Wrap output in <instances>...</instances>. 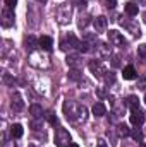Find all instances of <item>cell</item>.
I'll return each mask as SVG.
<instances>
[{
  "mask_svg": "<svg viewBox=\"0 0 146 147\" xmlns=\"http://www.w3.org/2000/svg\"><path fill=\"white\" fill-rule=\"evenodd\" d=\"M91 111H93V115H95L96 118H100V116H103V115L107 113L105 106H103L102 103H95V105H93V108H91Z\"/></svg>",
  "mask_w": 146,
  "mask_h": 147,
  "instance_id": "obj_18",
  "label": "cell"
},
{
  "mask_svg": "<svg viewBox=\"0 0 146 147\" xmlns=\"http://www.w3.org/2000/svg\"><path fill=\"white\" fill-rule=\"evenodd\" d=\"M122 24H124V28L129 29L134 36H138V38L141 36V31H139V26H138V24H132V22H122Z\"/></svg>",
  "mask_w": 146,
  "mask_h": 147,
  "instance_id": "obj_19",
  "label": "cell"
},
{
  "mask_svg": "<svg viewBox=\"0 0 146 147\" xmlns=\"http://www.w3.org/2000/svg\"><path fill=\"white\" fill-rule=\"evenodd\" d=\"M64 113H65V118L71 121H86V118H88V110L81 105L71 103V101L64 103Z\"/></svg>",
  "mask_w": 146,
  "mask_h": 147,
  "instance_id": "obj_1",
  "label": "cell"
},
{
  "mask_svg": "<svg viewBox=\"0 0 146 147\" xmlns=\"http://www.w3.org/2000/svg\"><path fill=\"white\" fill-rule=\"evenodd\" d=\"M60 48L65 51V50H67V43H65V41H62V43H60Z\"/></svg>",
  "mask_w": 146,
  "mask_h": 147,
  "instance_id": "obj_38",
  "label": "cell"
},
{
  "mask_svg": "<svg viewBox=\"0 0 146 147\" xmlns=\"http://www.w3.org/2000/svg\"><path fill=\"white\" fill-rule=\"evenodd\" d=\"M98 58H110V46L107 43H98Z\"/></svg>",
  "mask_w": 146,
  "mask_h": 147,
  "instance_id": "obj_12",
  "label": "cell"
},
{
  "mask_svg": "<svg viewBox=\"0 0 146 147\" xmlns=\"http://www.w3.org/2000/svg\"><path fill=\"white\" fill-rule=\"evenodd\" d=\"M108 41H110V45H113V46H124V45H126L124 36H122L119 31H115V29H112L108 33Z\"/></svg>",
  "mask_w": 146,
  "mask_h": 147,
  "instance_id": "obj_7",
  "label": "cell"
},
{
  "mask_svg": "<svg viewBox=\"0 0 146 147\" xmlns=\"http://www.w3.org/2000/svg\"><path fill=\"white\" fill-rule=\"evenodd\" d=\"M138 57L141 60H146V45H139L138 46Z\"/></svg>",
  "mask_w": 146,
  "mask_h": 147,
  "instance_id": "obj_28",
  "label": "cell"
},
{
  "mask_svg": "<svg viewBox=\"0 0 146 147\" xmlns=\"http://www.w3.org/2000/svg\"><path fill=\"white\" fill-rule=\"evenodd\" d=\"M88 67H89V70H91V74L95 75V77H98V79H102V77H105V74H107V70H105V67H103V63H102V60H91L89 63H88Z\"/></svg>",
  "mask_w": 146,
  "mask_h": 147,
  "instance_id": "obj_5",
  "label": "cell"
},
{
  "mask_svg": "<svg viewBox=\"0 0 146 147\" xmlns=\"http://www.w3.org/2000/svg\"><path fill=\"white\" fill-rule=\"evenodd\" d=\"M69 79L71 80H81V72L77 69H71L69 70Z\"/></svg>",
  "mask_w": 146,
  "mask_h": 147,
  "instance_id": "obj_25",
  "label": "cell"
},
{
  "mask_svg": "<svg viewBox=\"0 0 146 147\" xmlns=\"http://www.w3.org/2000/svg\"><path fill=\"white\" fill-rule=\"evenodd\" d=\"M76 3H79V7H84V3H86V0H74Z\"/></svg>",
  "mask_w": 146,
  "mask_h": 147,
  "instance_id": "obj_37",
  "label": "cell"
},
{
  "mask_svg": "<svg viewBox=\"0 0 146 147\" xmlns=\"http://www.w3.org/2000/svg\"><path fill=\"white\" fill-rule=\"evenodd\" d=\"M71 17H72V5H60L57 9V21H59V24H62V26L69 24Z\"/></svg>",
  "mask_w": 146,
  "mask_h": 147,
  "instance_id": "obj_3",
  "label": "cell"
},
{
  "mask_svg": "<svg viewBox=\"0 0 146 147\" xmlns=\"http://www.w3.org/2000/svg\"><path fill=\"white\" fill-rule=\"evenodd\" d=\"M2 82H3L5 86H14V77H12L10 74H3V75H2Z\"/></svg>",
  "mask_w": 146,
  "mask_h": 147,
  "instance_id": "obj_24",
  "label": "cell"
},
{
  "mask_svg": "<svg viewBox=\"0 0 146 147\" xmlns=\"http://www.w3.org/2000/svg\"><path fill=\"white\" fill-rule=\"evenodd\" d=\"M29 113H31L35 118H38V116H41L43 110H41V106H40V105H31V106H29Z\"/></svg>",
  "mask_w": 146,
  "mask_h": 147,
  "instance_id": "obj_21",
  "label": "cell"
},
{
  "mask_svg": "<svg viewBox=\"0 0 146 147\" xmlns=\"http://www.w3.org/2000/svg\"><path fill=\"white\" fill-rule=\"evenodd\" d=\"M107 24H108L107 17H105V16H98V17L93 21V26H95V31H96V34H98V33H105V29H107Z\"/></svg>",
  "mask_w": 146,
  "mask_h": 147,
  "instance_id": "obj_8",
  "label": "cell"
},
{
  "mask_svg": "<svg viewBox=\"0 0 146 147\" xmlns=\"http://www.w3.org/2000/svg\"><path fill=\"white\" fill-rule=\"evenodd\" d=\"M31 128H33V130H38V128H41V121H38V120H33V121H31Z\"/></svg>",
  "mask_w": 146,
  "mask_h": 147,
  "instance_id": "obj_32",
  "label": "cell"
},
{
  "mask_svg": "<svg viewBox=\"0 0 146 147\" xmlns=\"http://www.w3.org/2000/svg\"><path fill=\"white\" fill-rule=\"evenodd\" d=\"M16 3H17V0H5V5H7L9 9H14Z\"/></svg>",
  "mask_w": 146,
  "mask_h": 147,
  "instance_id": "obj_33",
  "label": "cell"
},
{
  "mask_svg": "<svg viewBox=\"0 0 146 147\" xmlns=\"http://www.w3.org/2000/svg\"><path fill=\"white\" fill-rule=\"evenodd\" d=\"M131 135H132V139H134L136 142H143V134H141L139 130H134V132H131Z\"/></svg>",
  "mask_w": 146,
  "mask_h": 147,
  "instance_id": "obj_29",
  "label": "cell"
},
{
  "mask_svg": "<svg viewBox=\"0 0 146 147\" xmlns=\"http://www.w3.org/2000/svg\"><path fill=\"white\" fill-rule=\"evenodd\" d=\"M138 147H146V144H143V142H141V144H139Z\"/></svg>",
  "mask_w": 146,
  "mask_h": 147,
  "instance_id": "obj_40",
  "label": "cell"
},
{
  "mask_svg": "<svg viewBox=\"0 0 146 147\" xmlns=\"http://www.w3.org/2000/svg\"><path fill=\"white\" fill-rule=\"evenodd\" d=\"M96 147H108V144L103 139H100V140H96Z\"/></svg>",
  "mask_w": 146,
  "mask_h": 147,
  "instance_id": "obj_35",
  "label": "cell"
},
{
  "mask_svg": "<svg viewBox=\"0 0 146 147\" xmlns=\"http://www.w3.org/2000/svg\"><path fill=\"white\" fill-rule=\"evenodd\" d=\"M88 24H89V17H88V16H81V17H79V21H77V26L83 29V28H86Z\"/></svg>",
  "mask_w": 146,
  "mask_h": 147,
  "instance_id": "obj_26",
  "label": "cell"
},
{
  "mask_svg": "<svg viewBox=\"0 0 146 147\" xmlns=\"http://www.w3.org/2000/svg\"><path fill=\"white\" fill-rule=\"evenodd\" d=\"M122 147H131L129 144H122Z\"/></svg>",
  "mask_w": 146,
  "mask_h": 147,
  "instance_id": "obj_41",
  "label": "cell"
},
{
  "mask_svg": "<svg viewBox=\"0 0 146 147\" xmlns=\"http://www.w3.org/2000/svg\"><path fill=\"white\" fill-rule=\"evenodd\" d=\"M71 144V135L65 128H57L55 132V146L57 147H69Z\"/></svg>",
  "mask_w": 146,
  "mask_h": 147,
  "instance_id": "obj_4",
  "label": "cell"
},
{
  "mask_svg": "<svg viewBox=\"0 0 146 147\" xmlns=\"http://www.w3.org/2000/svg\"><path fill=\"white\" fill-rule=\"evenodd\" d=\"M45 118H46L52 125H57V123H59V121H57V116L53 115V111H46V113H45Z\"/></svg>",
  "mask_w": 146,
  "mask_h": 147,
  "instance_id": "obj_27",
  "label": "cell"
},
{
  "mask_svg": "<svg viewBox=\"0 0 146 147\" xmlns=\"http://www.w3.org/2000/svg\"><path fill=\"white\" fill-rule=\"evenodd\" d=\"M38 2H41V3H46V0H38Z\"/></svg>",
  "mask_w": 146,
  "mask_h": 147,
  "instance_id": "obj_42",
  "label": "cell"
},
{
  "mask_svg": "<svg viewBox=\"0 0 146 147\" xmlns=\"http://www.w3.org/2000/svg\"><path fill=\"white\" fill-rule=\"evenodd\" d=\"M126 14L127 16H138V5L134 3V2H129V3H126Z\"/></svg>",
  "mask_w": 146,
  "mask_h": 147,
  "instance_id": "obj_20",
  "label": "cell"
},
{
  "mask_svg": "<svg viewBox=\"0 0 146 147\" xmlns=\"http://www.w3.org/2000/svg\"><path fill=\"white\" fill-rule=\"evenodd\" d=\"M79 51H83V53H86V51H89V45L86 43V41H81V45H79V48H77Z\"/></svg>",
  "mask_w": 146,
  "mask_h": 147,
  "instance_id": "obj_30",
  "label": "cell"
},
{
  "mask_svg": "<svg viewBox=\"0 0 146 147\" xmlns=\"http://www.w3.org/2000/svg\"><path fill=\"white\" fill-rule=\"evenodd\" d=\"M117 132H119V135H124V137L131 135V130H129V127H127V125H124V123H120V125L117 127Z\"/></svg>",
  "mask_w": 146,
  "mask_h": 147,
  "instance_id": "obj_22",
  "label": "cell"
},
{
  "mask_svg": "<svg viewBox=\"0 0 146 147\" xmlns=\"http://www.w3.org/2000/svg\"><path fill=\"white\" fill-rule=\"evenodd\" d=\"M69 147H79L77 144H69Z\"/></svg>",
  "mask_w": 146,
  "mask_h": 147,
  "instance_id": "obj_39",
  "label": "cell"
},
{
  "mask_svg": "<svg viewBox=\"0 0 146 147\" xmlns=\"http://www.w3.org/2000/svg\"><path fill=\"white\" fill-rule=\"evenodd\" d=\"M24 45H26V48H28V50L35 51V48H36L38 45H40V39H36V38L33 36V34H29V36L24 39Z\"/></svg>",
  "mask_w": 146,
  "mask_h": 147,
  "instance_id": "obj_14",
  "label": "cell"
},
{
  "mask_svg": "<svg viewBox=\"0 0 146 147\" xmlns=\"http://www.w3.org/2000/svg\"><path fill=\"white\" fill-rule=\"evenodd\" d=\"M105 80H107V84H113L115 82V75L112 72H107V75H105Z\"/></svg>",
  "mask_w": 146,
  "mask_h": 147,
  "instance_id": "obj_31",
  "label": "cell"
},
{
  "mask_svg": "<svg viewBox=\"0 0 146 147\" xmlns=\"http://www.w3.org/2000/svg\"><path fill=\"white\" fill-rule=\"evenodd\" d=\"M105 2H107L108 9H115V5H117V0H105Z\"/></svg>",
  "mask_w": 146,
  "mask_h": 147,
  "instance_id": "obj_34",
  "label": "cell"
},
{
  "mask_svg": "<svg viewBox=\"0 0 146 147\" xmlns=\"http://www.w3.org/2000/svg\"><path fill=\"white\" fill-rule=\"evenodd\" d=\"M40 46H41V50L50 51V50H52V46H53L52 38H50V36H41V38H40Z\"/></svg>",
  "mask_w": 146,
  "mask_h": 147,
  "instance_id": "obj_13",
  "label": "cell"
},
{
  "mask_svg": "<svg viewBox=\"0 0 146 147\" xmlns=\"http://www.w3.org/2000/svg\"><path fill=\"white\" fill-rule=\"evenodd\" d=\"M113 65H115V67H119V65H120V62H119V57H113Z\"/></svg>",
  "mask_w": 146,
  "mask_h": 147,
  "instance_id": "obj_36",
  "label": "cell"
},
{
  "mask_svg": "<svg viewBox=\"0 0 146 147\" xmlns=\"http://www.w3.org/2000/svg\"><path fill=\"white\" fill-rule=\"evenodd\" d=\"M23 132H24V130H23V127H21L19 123H16V125L10 127V137H12V139H21V137H23Z\"/></svg>",
  "mask_w": 146,
  "mask_h": 147,
  "instance_id": "obj_16",
  "label": "cell"
},
{
  "mask_svg": "<svg viewBox=\"0 0 146 147\" xmlns=\"http://www.w3.org/2000/svg\"><path fill=\"white\" fill-rule=\"evenodd\" d=\"M67 41H69V45H71V46H74V48H79V45H81V41L74 36V34H71V33L67 34Z\"/></svg>",
  "mask_w": 146,
  "mask_h": 147,
  "instance_id": "obj_23",
  "label": "cell"
},
{
  "mask_svg": "<svg viewBox=\"0 0 146 147\" xmlns=\"http://www.w3.org/2000/svg\"><path fill=\"white\" fill-rule=\"evenodd\" d=\"M145 101H146V96H145Z\"/></svg>",
  "mask_w": 146,
  "mask_h": 147,
  "instance_id": "obj_44",
  "label": "cell"
},
{
  "mask_svg": "<svg viewBox=\"0 0 146 147\" xmlns=\"http://www.w3.org/2000/svg\"><path fill=\"white\" fill-rule=\"evenodd\" d=\"M28 62L35 69H48L50 67V57L43 51H31V55L28 57Z\"/></svg>",
  "mask_w": 146,
  "mask_h": 147,
  "instance_id": "obj_2",
  "label": "cell"
},
{
  "mask_svg": "<svg viewBox=\"0 0 146 147\" xmlns=\"http://www.w3.org/2000/svg\"><path fill=\"white\" fill-rule=\"evenodd\" d=\"M143 17H145V22H146V12H143Z\"/></svg>",
  "mask_w": 146,
  "mask_h": 147,
  "instance_id": "obj_43",
  "label": "cell"
},
{
  "mask_svg": "<svg viewBox=\"0 0 146 147\" xmlns=\"http://www.w3.org/2000/svg\"><path fill=\"white\" fill-rule=\"evenodd\" d=\"M2 26H3V28L14 26V10L9 9V7H5V9L2 10Z\"/></svg>",
  "mask_w": 146,
  "mask_h": 147,
  "instance_id": "obj_6",
  "label": "cell"
},
{
  "mask_svg": "<svg viewBox=\"0 0 146 147\" xmlns=\"http://www.w3.org/2000/svg\"><path fill=\"white\" fill-rule=\"evenodd\" d=\"M143 121H145V115H143L139 110L132 111V115H131V123H132L134 127H141Z\"/></svg>",
  "mask_w": 146,
  "mask_h": 147,
  "instance_id": "obj_11",
  "label": "cell"
},
{
  "mask_svg": "<svg viewBox=\"0 0 146 147\" xmlns=\"http://www.w3.org/2000/svg\"><path fill=\"white\" fill-rule=\"evenodd\" d=\"M10 108H12L14 111H23V108H24V101H23V96H21L19 92H14V94H12Z\"/></svg>",
  "mask_w": 146,
  "mask_h": 147,
  "instance_id": "obj_9",
  "label": "cell"
},
{
  "mask_svg": "<svg viewBox=\"0 0 146 147\" xmlns=\"http://www.w3.org/2000/svg\"><path fill=\"white\" fill-rule=\"evenodd\" d=\"M122 75H124V79H126V80H132V79H136V77H138V74H136V69H134L132 65H127V67L124 69Z\"/></svg>",
  "mask_w": 146,
  "mask_h": 147,
  "instance_id": "obj_15",
  "label": "cell"
},
{
  "mask_svg": "<svg viewBox=\"0 0 146 147\" xmlns=\"http://www.w3.org/2000/svg\"><path fill=\"white\" fill-rule=\"evenodd\" d=\"M65 62H67V65H69L71 69H79V67H81V63H83L81 57H79V55H76V53H71V55H67Z\"/></svg>",
  "mask_w": 146,
  "mask_h": 147,
  "instance_id": "obj_10",
  "label": "cell"
},
{
  "mask_svg": "<svg viewBox=\"0 0 146 147\" xmlns=\"http://www.w3.org/2000/svg\"><path fill=\"white\" fill-rule=\"evenodd\" d=\"M126 105L134 111V110H138V108H139V99H138L136 96H132V94H131V96H127V98H126Z\"/></svg>",
  "mask_w": 146,
  "mask_h": 147,
  "instance_id": "obj_17",
  "label": "cell"
}]
</instances>
